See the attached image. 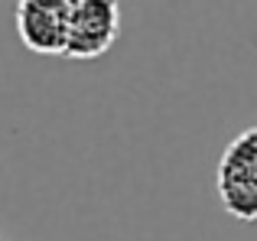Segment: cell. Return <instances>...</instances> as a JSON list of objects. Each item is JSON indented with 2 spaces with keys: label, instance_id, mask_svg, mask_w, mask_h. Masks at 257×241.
Segmentation results:
<instances>
[{
  "label": "cell",
  "instance_id": "1",
  "mask_svg": "<svg viewBox=\"0 0 257 241\" xmlns=\"http://www.w3.org/2000/svg\"><path fill=\"white\" fill-rule=\"evenodd\" d=\"M218 199L228 215L241 222L257 218V127H247L244 134L225 147L215 173Z\"/></svg>",
  "mask_w": 257,
  "mask_h": 241
},
{
  "label": "cell",
  "instance_id": "2",
  "mask_svg": "<svg viewBox=\"0 0 257 241\" xmlns=\"http://www.w3.org/2000/svg\"><path fill=\"white\" fill-rule=\"evenodd\" d=\"M120 33L117 0H78L69 13V59H98L114 46Z\"/></svg>",
  "mask_w": 257,
  "mask_h": 241
},
{
  "label": "cell",
  "instance_id": "3",
  "mask_svg": "<svg viewBox=\"0 0 257 241\" xmlns=\"http://www.w3.org/2000/svg\"><path fill=\"white\" fill-rule=\"evenodd\" d=\"M17 33L23 46L39 56H65L69 46V17L56 10L33 4V0H20L17 4Z\"/></svg>",
  "mask_w": 257,
  "mask_h": 241
},
{
  "label": "cell",
  "instance_id": "4",
  "mask_svg": "<svg viewBox=\"0 0 257 241\" xmlns=\"http://www.w3.org/2000/svg\"><path fill=\"white\" fill-rule=\"evenodd\" d=\"M33 4H39V7H46V10H56V13H62V17H69L72 7H75L78 0H33Z\"/></svg>",
  "mask_w": 257,
  "mask_h": 241
}]
</instances>
